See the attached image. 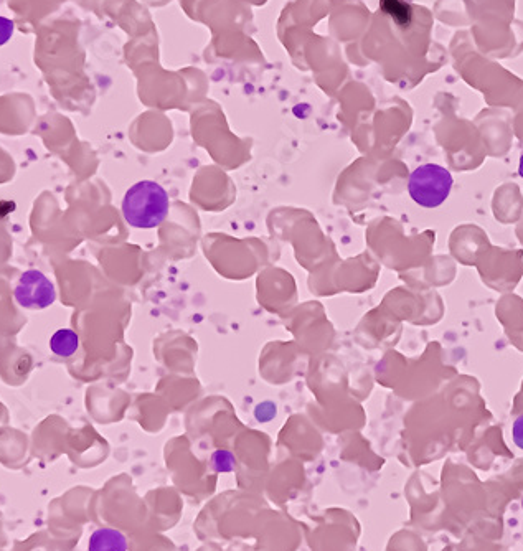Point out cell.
<instances>
[{
  "mask_svg": "<svg viewBox=\"0 0 523 551\" xmlns=\"http://www.w3.org/2000/svg\"><path fill=\"white\" fill-rule=\"evenodd\" d=\"M15 25L12 20L7 17H0V47L9 42L12 35H14Z\"/></svg>",
  "mask_w": 523,
  "mask_h": 551,
  "instance_id": "obj_9",
  "label": "cell"
},
{
  "mask_svg": "<svg viewBox=\"0 0 523 551\" xmlns=\"http://www.w3.org/2000/svg\"><path fill=\"white\" fill-rule=\"evenodd\" d=\"M169 208L167 190L154 180H141L124 195V220L134 228L151 230L159 227L169 215Z\"/></svg>",
  "mask_w": 523,
  "mask_h": 551,
  "instance_id": "obj_1",
  "label": "cell"
},
{
  "mask_svg": "<svg viewBox=\"0 0 523 551\" xmlns=\"http://www.w3.org/2000/svg\"><path fill=\"white\" fill-rule=\"evenodd\" d=\"M453 175L438 164H423L408 180L410 197L425 208L441 207L453 190Z\"/></svg>",
  "mask_w": 523,
  "mask_h": 551,
  "instance_id": "obj_2",
  "label": "cell"
},
{
  "mask_svg": "<svg viewBox=\"0 0 523 551\" xmlns=\"http://www.w3.org/2000/svg\"><path fill=\"white\" fill-rule=\"evenodd\" d=\"M385 14L390 15L396 24L400 27H410L411 20H413V9L411 5L406 4L403 0H382L380 2Z\"/></svg>",
  "mask_w": 523,
  "mask_h": 551,
  "instance_id": "obj_6",
  "label": "cell"
},
{
  "mask_svg": "<svg viewBox=\"0 0 523 551\" xmlns=\"http://www.w3.org/2000/svg\"><path fill=\"white\" fill-rule=\"evenodd\" d=\"M276 413H278V408L274 405L273 401H263L260 405L255 408V418L260 421V423H269L276 418Z\"/></svg>",
  "mask_w": 523,
  "mask_h": 551,
  "instance_id": "obj_8",
  "label": "cell"
},
{
  "mask_svg": "<svg viewBox=\"0 0 523 551\" xmlns=\"http://www.w3.org/2000/svg\"><path fill=\"white\" fill-rule=\"evenodd\" d=\"M522 507H523V500H522Z\"/></svg>",
  "mask_w": 523,
  "mask_h": 551,
  "instance_id": "obj_12",
  "label": "cell"
},
{
  "mask_svg": "<svg viewBox=\"0 0 523 551\" xmlns=\"http://www.w3.org/2000/svg\"><path fill=\"white\" fill-rule=\"evenodd\" d=\"M78 347H80V337H78L75 330H57L53 334L52 340H50V349L58 357H71V355L76 354Z\"/></svg>",
  "mask_w": 523,
  "mask_h": 551,
  "instance_id": "obj_5",
  "label": "cell"
},
{
  "mask_svg": "<svg viewBox=\"0 0 523 551\" xmlns=\"http://www.w3.org/2000/svg\"><path fill=\"white\" fill-rule=\"evenodd\" d=\"M512 439L515 446L523 451V413L515 420L514 428H512Z\"/></svg>",
  "mask_w": 523,
  "mask_h": 551,
  "instance_id": "obj_10",
  "label": "cell"
},
{
  "mask_svg": "<svg viewBox=\"0 0 523 551\" xmlns=\"http://www.w3.org/2000/svg\"><path fill=\"white\" fill-rule=\"evenodd\" d=\"M15 301L25 309H47L57 299L52 281L38 269H29L15 286Z\"/></svg>",
  "mask_w": 523,
  "mask_h": 551,
  "instance_id": "obj_3",
  "label": "cell"
},
{
  "mask_svg": "<svg viewBox=\"0 0 523 551\" xmlns=\"http://www.w3.org/2000/svg\"><path fill=\"white\" fill-rule=\"evenodd\" d=\"M212 466L215 471L227 474L235 469V456L230 451H217L213 453Z\"/></svg>",
  "mask_w": 523,
  "mask_h": 551,
  "instance_id": "obj_7",
  "label": "cell"
},
{
  "mask_svg": "<svg viewBox=\"0 0 523 551\" xmlns=\"http://www.w3.org/2000/svg\"><path fill=\"white\" fill-rule=\"evenodd\" d=\"M519 175L523 179V154L520 156V162H519Z\"/></svg>",
  "mask_w": 523,
  "mask_h": 551,
  "instance_id": "obj_11",
  "label": "cell"
},
{
  "mask_svg": "<svg viewBox=\"0 0 523 551\" xmlns=\"http://www.w3.org/2000/svg\"><path fill=\"white\" fill-rule=\"evenodd\" d=\"M90 551H128V540L114 528H99L90 537Z\"/></svg>",
  "mask_w": 523,
  "mask_h": 551,
  "instance_id": "obj_4",
  "label": "cell"
}]
</instances>
